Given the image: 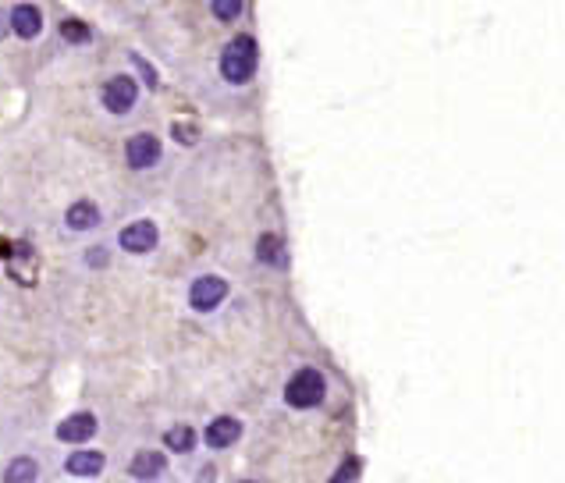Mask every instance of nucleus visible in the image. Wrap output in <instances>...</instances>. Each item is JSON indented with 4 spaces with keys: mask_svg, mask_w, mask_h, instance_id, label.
I'll return each instance as SVG.
<instances>
[{
    "mask_svg": "<svg viewBox=\"0 0 565 483\" xmlns=\"http://www.w3.org/2000/svg\"><path fill=\"white\" fill-rule=\"evenodd\" d=\"M221 72L228 82H246L256 72V43L249 36H239L221 54Z\"/></svg>",
    "mask_w": 565,
    "mask_h": 483,
    "instance_id": "f257e3e1",
    "label": "nucleus"
},
{
    "mask_svg": "<svg viewBox=\"0 0 565 483\" xmlns=\"http://www.w3.org/2000/svg\"><path fill=\"white\" fill-rule=\"evenodd\" d=\"M96 430V419L90 412H75L68 416L61 427H57V441H68V444H79V441H90Z\"/></svg>",
    "mask_w": 565,
    "mask_h": 483,
    "instance_id": "0eeeda50",
    "label": "nucleus"
},
{
    "mask_svg": "<svg viewBox=\"0 0 565 483\" xmlns=\"http://www.w3.org/2000/svg\"><path fill=\"white\" fill-rule=\"evenodd\" d=\"M175 139L178 142H196V128L192 125H175Z\"/></svg>",
    "mask_w": 565,
    "mask_h": 483,
    "instance_id": "6ab92c4d",
    "label": "nucleus"
},
{
    "mask_svg": "<svg viewBox=\"0 0 565 483\" xmlns=\"http://www.w3.org/2000/svg\"><path fill=\"white\" fill-rule=\"evenodd\" d=\"M61 36L72 39V43H86V39H90V29H86L83 22H65V25H61Z\"/></svg>",
    "mask_w": 565,
    "mask_h": 483,
    "instance_id": "f3484780",
    "label": "nucleus"
},
{
    "mask_svg": "<svg viewBox=\"0 0 565 483\" xmlns=\"http://www.w3.org/2000/svg\"><path fill=\"white\" fill-rule=\"evenodd\" d=\"M96 220H100V213H96L93 203H75L72 210H68V228H75V231H86V228H93Z\"/></svg>",
    "mask_w": 565,
    "mask_h": 483,
    "instance_id": "f8f14e48",
    "label": "nucleus"
},
{
    "mask_svg": "<svg viewBox=\"0 0 565 483\" xmlns=\"http://www.w3.org/2000/svg\"><path fill=\"white\" fill-rule=\"evenodd\" d=\"M284 398H288V405H295V409H313L320 398H324V377L317 374V370H299L288 387H284Z\"/></svg>",
    "mask_w": 565,
    "mask_h": 483,
    "instance_id": "f03ea898",
    "label": "nucleus"
},
{
    "mask_svg": "<svg viewBox=\"0 0 565 483\" xmlns=\"http://www.w3.org/2000/svg\"><path fill=\"white\" fill-rule=\"evenodd\" d=\"M164 441H168L171 452H188V448L196 444V434H192V427H171V430L164 434Z\"/></svg>",
    "mask_w": 565,
    "mask_h": 483,
    "instance_id": "2eb2a0df",
    "label": "nucleus"
},
{
    "mask_svg": "<svg viewBox=\"0 0 565 483\" xmlns=\"http://www.w3.org/2000/svg\"><path fill=\"white\" fill-rule=\"evenodd\" d=\"M256 256L264 260V263H284V253H282V238H274V235H264L260 238V249H256Z\"/></svg>",
    "mask_w": 565,
    "mask_h": 483,
    "instance_id": "4468645a",
    "label": "nucleus"
},
{
    "mask_svg": "<svg viewBox=\"0 0 565 483\" xmlns=\"http://www.w3.org/2000/svg\"><path fill=\"white\" fill-rule=\"evenodd\" d=\"M360 473H363V462H360V459H345L342 470H338L327 483H360Z\"/></svg>",
    "mask_w": 565,
    "mask_h": 483,
    "instance_id": "dca6fc26",
    "label": "nucleus"
},
{
    "mask_svg": "<svg viewBox=\"0 0 565 483\" xmlns=\"http://www.w3.org/2000/svg\"><path fill=\"white\" fill-rule=\"evenodd\" d=\"M210 11H213L217 18H235V14L242 11V0H213Z\"/></svg>",
    "mask_w": 565,
    "mask_h": 483,
    "instance_id": "a211bd4d",
    "label": "nucleus"
},
{
    "mask_svg": "<svg viewBox=\"0 0 565 483\" xmlns=\"http://www.w3.org/2000/svg\"><path fill=\"white\" fill-rule=\"evenodd\" d=\"M125 157H128V164L132 168H150V164H157V157H161V142H157V135H132L128 139V146H125Z\"/></svg>",
    "mask_w": 565,
    "mask_h": 483,
    "instance_id": "20e7f679",
    "label": "nucleus"
},
{
    "mask_svg": "<svg viewBox=\"0 0 565 483\" xmlns=\"http://www.w3.org/2000/svg\"><path fill=\"white\" fill-rule=\"evenodd\" d=\"M164 470V455L161 452H139L135 459H132V466H128V473L135 477V480H150V477H157Z\"/></svg>",
    "mask_w": 565,
    "mask_h": 483,
    "instance_id": "9b49d317",
    "label": "nucleus"
},
{
    "mask_svg": "<svg viewBox=\"0 0 565 483\" xmlns=\"http://www.w3.org/2000/svg\"><path fill=\"white\" fill-rule=\"evenodd\" d=\"M103 103H107V110H114V114L132 110V103H135V82H132L128 75L110 79V82L103 86Z\"/></svg>",
    "mask_w": 565,
    "mask_h": 483,
    "instance_id": "7ed1b4c3",
    "label": "nucleus"
},
{
    "mask_svg": "<svg viewBox=\"0 0 565 483\" xmlns=\"http://www.w3.org/2000/svg\"><path fill=\"white\" fill-rule=\"evenodd\" d=\"M4 483H36V462L32 459H14L4 473Z\"/></svg>",
    "mask_w": 565,
    "mask_h": 483,
    "instance_id": "ddd939ff",
    "label": "nucleus"
},
{
    "mask_svg": "<svg viewBox=\"0 0 565 483\" xmlns=\"http://www.w3.org/2000/svg\"><path fill=\"white\" fill-rule=\"evenodd\" d=\"M121 246H125L128 253H146V249L157 246V228H153L150 220H135V224H128V228L121 231Z\"/></svg>",
    "mask_w": 565,
    "mask_h": 483,
    "instance_id": "423d86ee",
    "label": "nucleus"
},
{
    "mask_svg": "<svg viewBox=\"0 0 565 483\" xmlns=\"http://www.w3.org/2000/svg\"><path fill=\"white\" fill-rule=\"evenodd\" d=\"M239 434H242V423L231 419V416H221V419H213V423L206 427V444H210V448H228V444L239 441Z\"/></svg>",
    "mask_w": 565,
    "mask_h": 483,
    "instance_id": "6e6552de",
    "label": "nucleus"
},
{
    "mask_svg": "<svg viewBox=\"0 0 565 483\" xmlns=\"http://www.w3.org/2000/svg\"><path fill=\"white\" fill-rule=\"evenodd\" d=\"M224 295H228V285L221 278H199L192 285V291H188V298H192L196 309H213V306H221Z\"/></svg>",
    "mask_w": 565,
    "mask_h": 483,
    "instance_id": "39448f33",
    "label": "nucleus"
},
{
    "mask_svg": "<svg viewBox=\"0 0 565 483\" xmlns=\"http://www.w3.org/2000/svg\"><path fill=\"white\" fill-rule=\"evenodd\" d=\"M103 466H107V459H103L100 452H75L65 470H68L72 477H96Z\"/></svg>",
    "mask_w": 565,
    "mask_h": 483,
    "instance_id": "9d476101",
    "label": "nucleus"
},
{
    "mask_svg": "<svg viewBox=\"0 0 565 483\" xmlns=\"http://www.w3.org/2000/svg\"><path fill=\"white\" fill-rule=\"evenodd\" d=\"M39 25H43V14H39L32 4H18V7L11 11V29H14L22 39H32V36L39 32Z\"/></svg>",
    "mask_w": 565,
    "mask_h": 483,
    "instance_id": "1a4fd4ad",
    "label": "nucleus"
}]
</instances>
